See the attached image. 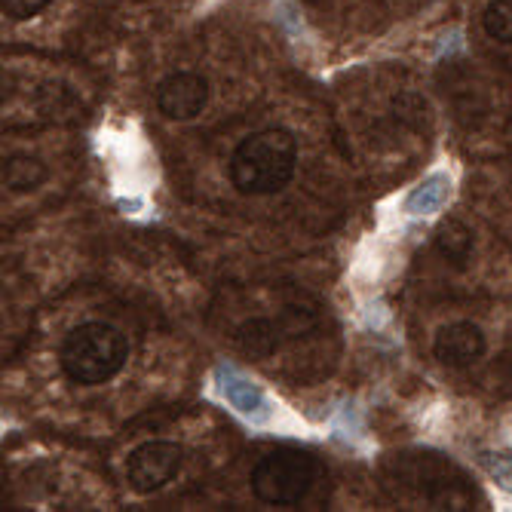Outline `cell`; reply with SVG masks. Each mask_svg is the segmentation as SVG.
<instances>
[{
  "label": "cell",
  "mask_w": 512,
  "mask_h": 512,
  "mask_svg": "<svg viewBox=\"0 0 512 512\" xmlns=\"http://www.w3.org/2000/svg\"><path fill=\"white\" fill-rule=\"evenodd\" d=\"M129 347L126 338L108 322H86L65 338L62 344V368L74 384L99 387L120 375L126 365Z\"/></svg>",
  "instance_id": "7a4b0ae2"
},
{
  "label": "cell",
  "mask_w": 512,
  "mask_h": 512,
  "mask_svg": "<svg viewBox=\"0 0 512 512\" xmlns=\"http://www.w3.org/2000/svg\"><path fill=\"white\" fill-rule=\"evenodd\" d=\"M313 473L316 467L310 454L283 448L258 460V467L252 470V491L270 506H292L310 491Z\"/></svg>",
  "instance_id": "3957f363"
},
{
  "label": "cell",
  "mask_w": 512,
  "mask_h": 512,
  "mask_svg": "<svg viewBox=\"0 0 512 512\" xmlns=\"http://www.w3.org/2000/svg\"><path fill=\"white\" fill-rule=\"evenodd\" d=\"M46 181V166L37 157L16 154L4 163V184L16 194H28Z\"/></svg>",
  "instance_id": "30bf717a"
},
{
  "label": "cell",
  "mask_w": 512,
  "mask_h": 512,
  "mask_svg": "<svg viewBox=\"0 0 512 512\" xmlns=\"http://www.w3.org/2000/svg\"><path fill=\"white\" fill-rule=\"evenodd\" d=\"M482 467L503 491L512 494V451H488V454H482Z\"/></svg>",
  "instance_id": "4fadbf2b"
},
{
  "label": "cell",
  "mask_w": 512,
  "mask_h": 512,
  "mask_svg": "<svg viewBox=\"0 0 512 512\" xmlns=\"http://www.w3.org/2000/svg\"><path fill=\"white\" fill-rule=\"evenodd\" d=\"M215 381H218V393L224 396V402L234 411H240L243 417H252V421H267L270 417L267 393L252 378H246L243 371L230 368V365H218Z\"/></svg>",
  "instance_id": "52a82bcc"
},
{
  "label": "cell",
  "mask_w": 512,
  "mask_h": 512,
  "mask_svg": "<svg viewBox=\"0 0 512 512\" xmlns=\"http://www.w3.org/2000/svg\"><path fill=\"white\" fill-rule=\"evenodd\" d=\"M181 460L184 451L175 442H163V439L145 442L126 460V482L135 494H154L178 476Z\"/></svg>",
  "instance_id": "277c9868"
},
{
  "label": "cell",
  "mask_w": 512,
  "mask_h": 512,
  "mask_svg": "<svg viewBox=\"0 0 512 512\" xmlns=\"http://www.w3.org/2000/svg\"><path fill=\"white\" fill-rule=\"evenodd\" d=\"M237 341L243 344V350L267 356L279 347V325L273 319H249L240 325Z\"/></svg>",
  "instance_id": "8fae6325"
},
{
  "label": "cell",
  "mask_w": 512,
  "mask_h": 512,
  "mask_svg": "<svg viewBox=\"0 0 512 512\" xmlns=\"http://www.w3.org/2000/svg\"><path fill=\"white\" fill-rule=\"evenodd\" d=\"M50 0H0V7H4V16L16 19V22H25L31 16H37Z\"/></svg>",
  "instance_id": "5bb4252c"
},
{
  "label": "cell",
  "mask_w": 512,
  "mask_h": 512,
  "mask_svg": "<svg viewBox=\"0 0 512 512\" xmlns=\"http://www.w3.org/2000/svg\"><path fill=\"white\" fill-rule=\"evenodd\" d=\"M209 102V83L194 71L169 74L157 86V108L169 120H194Z\"/></svg>",
  "instance_id": "5b68a950"
},
{
  "label": "cell",
  "mask_w": 512,
  "mask_h": 512,
  "mask_svg": "<svg viewBox=\"0 0 512 512\" xmlns=\"http://www.w3.org/2000/svg\"><path fill=\"white\" fill-rule=\"evenodd\" d=\"M436 249L445 261H451L454 267H463L473 255V230L463 221H445L436 230Z\"/></svg>",
  "instance_id": "9c48e42d"
},
{
  "label": "cell",
  "mask_w": 512,
  "mask_h": 512,
  "mask_svg": "<svg viewBox=\"0 0 512 512\" xmlns=\"http://www.w3.org/2000/svg\"><path fill=\"white\" fill-rule=\"evenodd\" d=\"M298 142L289 129H264L249 135L230 157V181L240 194L264 197L283 191L295 175Z\"/></svg>",
  "instance_id": "6da1fadb"
},
{
  "label": "cell",
  "mask_w": 512,
  "mask_h": 512,
  "mask_svg": "<svg viewBox=\"0 0 512 512\" xmlns=\"http://www.w3.org/2000/svg\"><path fill=\"white\" fill-rule=\"evenodd\" d=\"M482 28L491 40L512 43V0H491L482 13Z\"/></svg>",
  "instance_id": "7c38bea8"
},
{
  "label": "cell",
  "mask_w": 512,
  "mask_h": 512,
  "mask_svg": "<svg viewBox=\"0 0 512 512\" xmlns=\"http://www.w3.org/2000/svg\"><path fill=\"white\" fill-rule=\"evenodd\" d=\"M433 353L448 368H470L473 362L485 356V335L476 322L442 325L433 341Z\"/></svg>",
  "instance_id": "8992f818"
},
{
  "label": "cell",
  "mask_w": 512,
  "mask_h": 512,
  "mask_svg": "<svg viewBox=\"0 0 512 512\" xmlns=\"http://www.w3.org/2000/svg\"><path fill=\"white\" fill-rule=\"evenodd\" d=\"M448 200H451V178L445 172H433L408 194L405 212L408 215H433V212H442Z\"/></svg>",
  "instance_id": "ba28073f"
}]
</instances>
